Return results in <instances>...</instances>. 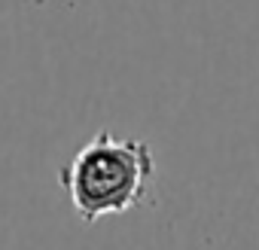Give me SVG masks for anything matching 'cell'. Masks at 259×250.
I'll return each mask as SVG.
<instances>
[{"label":"cell","instance_id":"1","mask_svg":"<svg viewBox=\"0 0 259 250\" xmlns=\"http://www.w3.org/2000/svg\"><path fill=\"white\" fill-rule=\"evenodd\" d=\"M153 177L156 159L150 144L138 138H116L107 129L85 141L58 171L70 207L85 226L144 204Z\"/></svg>","mask_w":259,"mask_h":250}]
</instances>
